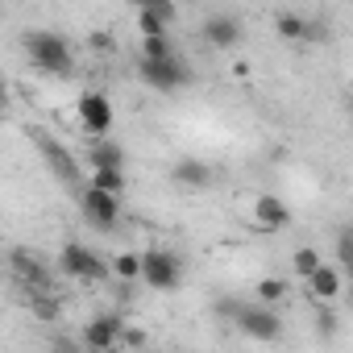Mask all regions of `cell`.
Wrapping results in <instances>:
<instances>
[{
  "mask_svg": "<svg viewBox=\"0 0 353 353\" xmlns=\"http://www.w3.org/2000/svg\"><path fill=\"white\" fill-rule=\"evenodd\" d=\"M307 287H312V295L316 299H324V303H332L336 295H341V274L328 266V262H320V270L307 279Z\"/></svg>",
  "mask_w": 353,
  "mask_h": 353,
  "instance_id": "15",
  "label": "cell"
},
{
  "mask_svg": "<svg viewBox=\"0 0 353 353\" xmlns=\"http://www.w3.org/2000/svg\"><path fill=\"white\" fill-rule=\"evenodd\" d=\"M145 270H141V283L154 287V291H179V279H183V266L170 250H145Z\"/></svg>",
  "mask_w": 353,
  "mask_h": 353,
  "instance_id": "4",
  "label": "cell"
},
{
  "mask_svg": "<svg viewBox=\"0 0 353 353\" xmlns=\"http://www.w3.org/2000/svg\"><path fill=\"white\" fill-rule=\"evenodd\" d=\"M83 345L88 349H112V345H125V328L117 316H96L88 328H83Z\"/></svg>",
  "mask_w": 353,
  "mask_h": 353,
  "instance_id": "8",
  "label": "cell"
},
{
  "mask_svg": "<svg viewBox=\"0 0 353 353\" xmlns=\"http://www.w3.org/2000/svg\"><path fill=\"white\" fill-rule=\"evenodd\" d=\"M38 145H42V154H46V162H50V170L59 174V179L71 183V188H79V166H75V158L54 137H46V133H38Z\"/></svg>",
  "mask_w": 353,
  "mask_h": 353,
  "instance_id": "9",
  "label": "cell"
},
{
  "mask_svg": "<svg viewBox=\"0 0 353 353\" xmlns=\"http://www.w3.org/2000/svg\"><path fill=\"white\" fill-rule=\"evenodd\" d=\"M92 183L96 188H104V192H112V196H121L129 183H125V166H96L92 170Z\"/></svg>",
  "mask_w": 353,
  "mask_h": 353,
  "instance_id": "16",
  "label": "cell"
},
{
  "mask_svg": "<svg viewBox=\"0 0 353 353\" xmlns=\"http://www.w3.org/2000/svg\"><path fill=\"white\" fill-rule=\"evenodd\" d=\"M141 270H145V258L141 254H117V279L133 283V279H141Z\"/></svg>",
  "mask_w": 353,
  "mask_h": 353,
  "instance_id": "20",
  "label": "cell"
},
{
  "mask_svg": "<svg viewBox=\"0 0 353 353\" xmlns=\"http://www.w3.org/2000/svg\"><path fill=\"white\" fill-rule=\"evenodd\" d=\"M170 54H174V46H170L166 34H150V38H141V59H170Z\"/></svg>",
  "mask_w": 353,
  "mask_h": 353,
  "instance_id": "18",
  "label": "cell"
},
{
  "mask_svg": "<svg viewBox=\"0 0 353 353\" xmlns=\"http://www.w3.org/2000/svg\"><path fill=\"white\" fill-rule=\"evenodd\" d=\"M9 270L26 283V287H34V291H46L50 287V274H46V266L38 262V258H30L26 250H13L9 254Z\"/></svg>",
  "mask_w": 353,
  "mask_h": 353,
  "instance_id": "11",
  "label": "cell"
},
{
  "mask_svg": "<svg viewBox=\"0 0 353 353\" xmlns=\"http://www.w3.org/2000/svg\"><path fill=\"white\" fill-rule=\"evenodd\" d=\"M26 50H30L34 67L50 71V75H71V46H67V38H59L50 30H38V34H26Z\"/></svg>",
  "mask_w": 353,
  "mask_h": 353,
  "instance_id": "1",
  "label": "cell"
},
{
  "mask_svg": "<svg viewBox=\"0 0 353 353\" xmlns=\"http://www.w3.org/2000/svg\"><path fill=\"white\" fill-rule=\"evenodd\" d=\"M274 30H279L287 42H312V38L320 34V30H316L307 17H299V13H279V17H274Z\"/></svg>",
  "mask_w": 353,
  "mask_h": 353,
  "instance_id": "14",
  "label": "cell"
},
{
  "mask_svg": "<svg viewBox=\"0 0 353 353\" xmlns=\"http://www.w3.org/2000/svg\"><path fill=\"white\" fill-rule=\"evenodd\" d=\"M233 316H237V328L245 336H254V341H279L283 336V320L266 303H258V307H233Z\"/></svg>",
  "mask_w": 353,
  "mask_h": 353,
  "instance_id": "7",
  "label": "cell"
},
{
  "mask_svg": "<svg viewBox=\"0 0 353 353\" xmlns=\"http://www.w3.org/2000/svg\"><path fill=\"white\" fill-rule=\"evenodd\" d=\"M88 158H92V170H96V166H125V150L112 145V141H96Z\"/></svg>",
  "mask_w": 353,
  "mask_h": 353,
  "instance_id": "17",
  "label": "cell"
},
{
  "mask_svg": "<svg viewBox=\"0 0 353 353\" xmlns=\"http://www.w3.org/2000/svg\"><path fill=\"white\" fill-rule=\"evenodd\" d=\"M79 204H83V216H88L96 229H104V233L117 229V221H121V196H112V192L88 183L83 196H79Z\"/></svg>",
  "mask_w": 353,
  "mask_h": 353,
  "instance_id": "5",
  "label": "cell"
},
{
  "mask_svg": "<svg viewBox=\"0 0 353 353\" xmlns=\"http://www.w3.org/2000/svg\"><path fill=\"white\" fill-rule=\"evenodd\" d=\"M320 262H324V258H320V250H312V245H303V250L295 254V274H299V279L307 283V279H312V274L320 270Z\"/></svg>",
  "mask_w": 353,
  "mask_h": 353,
  "instance_id": "19",
  "label": "cell"
},
{
  "mask_svg": "<svg viewBox=\"0 0 353 353\" xmlns=\"http://www.w3.org/2000/svg\"><path fill=\"white\" fill-rule=\"evenodd\" d=\"M137 71H141V79H145L150 88H158V92H179V88L192 83V67H188L179 54H170V59H141Z\"/></svg>",
  "mask_w": 353,
  "mask_h": 353,
  "instance_id": "2",
  "label": "cell"
},
{
  "mask_svg": "<svg viewBox=\"0 0 353 353\" xmlns=\"http://www.w3.org/2000/svg\"><path fill=\"white\" fill-rule=\"evenodd\" d=\"M254 221H258L262 229L279 233V229H287V221H291V208H287L279 196H258V204H254Z\"/></svg>",
  "mask_w": 353,
  "mask_h": 353,
  "instance_id": "12",
  "label": "cell"
},
{
  "mask_svg": "<svg viewBox=\"0 0 353 353\" xmlns=\"http://www.w3.org/2000/svg\"><path fill=\"white\" fill-rule=\"evenodd\" d=\"M59 266H63L71 279H79V283H104V279H108V266H104V258H100L96 250L79 245V241H67V245H63V254H59Z\"/></svg>",
  "mask_w": 353,
  "mask_h": 353,
  "instance_id": "3",
  "label": "cell"
},
{
  "mask_svg": "<svg viewBox=\"0 0 353 353\" xmlns=\"http://www.w3.org/2000/svg\"><path fill=\"white\" fill-rule=\"evenodd\" d=\"M349 112H353V100H349Z\"/></svg>",
  "mask_w": 353,
  "mask_h": 353,
  "instance_id": "25",
  "label": "cell"
},
{
  "mask_svg": "<svg viewBox=\"0 0 353 353\" xmlns=\"http://www.w3.org/2000/svg\"><path fill=\"white\" fill-rule=\"evenodd\" d=\"M137 26H141V34L150 38V34H166V17L162 13H154V9H137Z\"/></svg>",
  "mask_w": 353,
  "mask_h": 353,
  "instance_id": "21",
  "label": "cell"
},
{
  "mask_svg": "<svg viewBox=\"0 0 353 353\" xmlns=\"http://www.w3.org/2000/svg\"><path fill=\"white\" fill-rule=\"evenodd\" d=\"M283 295H287V283H283V279H262V283H258V299H262V303H279Z\"/></svg>",
  "mask_w": 353,
  "mask_h": 353,
  "instance_id": "22",
  "label": "cell"
},
{
  "mask_svg": "<svg viewBox=\"0 0 353 353\" xmlns=\"http://www.w3.org/2000/svg\"><path fill=\"white\" fill-rule=\"evenodd\" d=\"M183 5H196V0H183Z\"/></svg>",
  "mask_w": 353,
  "mask_h": 353,
  "instance_id": "24",
  "label": "cell"
},
{
  "mask_svg": "<svg viewBox=\"0 0 353 353\" xmlns=\"http://www.w3.org/2000/svg\"><path fill=\"white\" fill-rule=\"evenodd\" d=\"M75 117H79L83 133L104 137V133L112 129V100H108V96H100V92H83V96H79V104H75Z\"/></svg>",
  "mask_w": 353,
  "mask_h": 353,
  "instance_id": "6",
  "label": "cell"
},
{
  "mask_svg": "<svg viewBox=\"0 0 353 353\" xmlns=\"http://www.w3.org/2000/svg\"><path fill=\"white\" fill-rule=\"evenodd\" d=\"M170 179L179 183L183 192H204L212 183V166L200 162V158H179V162H174V170H170Z\"/></svg>",
  "mask_w": 353,
  "mask_h": 353,
  "instance_id": "10",
  "label": "cell"
},
{
  "mask_svg": "<svg viewBox=\"0 0 353 353\" xmlns=\"http://www.w3.org/2000/svg\"><path fill=\"white\" fill-rule=\"evenodd\" d=\"M133 9H154V13H162L166 21H174V0H129Z\"/></svg>",
  "mask_w": 353,
  "mask_h": 353,
  "instance_id": "23",
  "label": "cell"
},
{
  "mask_svg": "<svg viewBox=\"0 0 353 353\" xmlns=\"http://www.w3.org/2000/svg\"><path fill=\"white\" fill-rule=\"evenodd\" d=\"M204 38H208V46H216V50H233V46L241 42V26H237L233 17H208V21H204Z\"/></svg>",
  "mask_w": 353,
  "mask_h": 353,
  "instance_id": "13",
  "label": "cell"
}]
</instances>
